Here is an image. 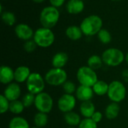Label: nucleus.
<instances>
[{
    "mask_svg": "<svg viewBox=\"0 0 128 128\" xmlns=\"http://www.w3.org/2000/svg\"><path fill=\"white\" fill-rule=\"evenodd\" d=\"M34 106L38 112L49 113L53 107V100L52 97L46 92H41L36 94Z\"/></svg>",
    "mask_w": 128,
    "mask_h": 128,
    "instance_id": "9",
    "label": "nucleus"
},
{
    "mask_svg": "<svg viewBox=\"0 0 128 128\" xmlns=\"http://www.w3.org/2000/svg\"><path fill=\"white\" fill-rule=\"evenodd\" d=\"M104 64L102 58L98 55H92L91 56L87 61V66L91 68L92 69L96 70L100 69Z\"/></svg>",
    "mask_w": 128,
    "mask_h": 128,
    "instance_id": "24",
    "label": "nucleus"
},
{
    "mask_svg": "<svg viewBox=\"0 0 128 128\" xmlns=\"http://www.w3.org/2000/svg\"><path fill=\"white\" fill-rule=\"evenodd\" d=\"M94 92L93 91L92 87L85 86L82 85H80L77 87L76 91L75 92L76 99L82 102L91 100L94 96Z\"/></svg>",
    "mask_w": 128,
    "mask_h": 128,
    "instance_id": "13",
    "label": "nucleus"
},
{
    "mask_svg": "<svg viewBox=\"0 0 128 128\" xmlns=\"http://www.w3.org/2000/svg\"><path fill=\"white\" fill-rule=\"evenodd\" d=\"M38 128V127H33V128Z\"/></svg>",
    "mask_w": 128,
    "mask_h": 128,
    "instance_id": "40",
    "label": "nucleus"
},
{
    "mask_svg": "<svg viewBox=\"0 0 128 128\" xmlns=\"http://www.w3.org/2000/svg\"><path fill=\"white\" fill-rule=\"evenodd\" d=\"M60 19V12L57 8L52 5L45 7L40 13L39 20L42 27L52 28Z\"/></svg>",
    "mask_w": 128,
    "mask_h": 128,
    "instance_id": "2",
    "label": "nucleus"
},
{
    "mask_svg": "<svg viewBox=\"0 0 128 128\" xmlns=\"http://www.w3.org/2000/svg\"><path fill=\"white\" fill-rule=\"evenodd\" d=\"M98 38L100 42L104 44H108L112 40V35L110 32L106 28H102L100 30V32L98 33Z\"/></svg>",
    "mask_w": 128,
    "mask_h": 128,
    "instance_id": "28",
    "label": "nucleus"
},
{
    "mask_svg": "<svg viewBox=\"0 0 128 128\" xmlns=\"http://www.w3.org/2000/svg\"><path fill=\"white\" fill-rule=\"evenodd\" d=\"M8 128H30V127L26 119L20 116H16L10 119Z\"/></svg>",
    "mask_w": 128,
    "mask_h": 128,
    "instance_id": "23",
    "label": "nucleus"
},
{
    "mask_svg": "<svg viewBox=\"0 0 128 128\" xmlns=\"http://www.w3.org/2000/svg\"><path fill=\"white\" fill-rule=\"evenodd\" d=\"M68 79L67 72L63 68H52L49 70L44 76L46 83L51 86H62Z\"/></svg>",
    "mask_w": 128,
    "mask_h": 128,
    "instance_id": "6",
    "label": "nucleus"
},
{
    "mask_svg": "<svg viewBox=\"0 0 128 128\" xmlns=\"http://www.w3.org/2000/svg\"><path fill=\"white\" fill-rule=\"evenodd\" d=\"M68 56L64 52L56 53L52 58V65L55 68H63L68 63Z\"/></svg>",
    "mask_w": 128,
    "mask_h": 128,
    "instance_id": "17",
    "label": "nucleus"
},
{
    "mask_svg": "<svg viewBox=\"0 0 128 128\" xmlns=\"http://www.w3.org/2000/svg\"><path fill=\"white\" fill-rule=\"evenodd\" d=\"M10 107V101L3 95H0V112L1 114H4L9 110Z\"/></svg>",
    "mask_w": 128,
    "mask_h": 128,
    "instance_id": "31",
    "label": "nucleus"
},
{
    "mask_svg": "<svg viewBox=\"0 0 128 128\" xmlns=\"http://www.w3.org/2000/svg\"><path fill=\"white\" fill-rule=\"evenodd\" d=\"M80 26L84 35L94 36L103 28V20L98 15H90L82 20Z\"/></svg>",
    "mask_w": 128,
    "mask_h": 128,
    "instance_id": "1",
    "label": "nucleus"
},
{
    "mask_svg": "<svg viewBox=\"0 0 128 128\" xmlns=\"http://www.w3.org/2000/svg\"><path fill=\"white\" fill-rule=\"evenodd\" d=\"M48 123V116L46 113L38 112L34 116V124L35 127L44 128Z\"/></svg>",
    "mask_w": 128,
    "mask_h": 128,
    "instance_id": "25",
    "label": "nucleus"
},
{
    "mask_svg": "<svg viewBox=\"0 0 128 128\" xmlns=\"http://www.w3.org/2000/svg\"><path fill=\"white\" fill-rule=\"evenodd\" d=\"M31 74L30 69L27 66H19L14 70V80L17 83L26 82Z\"/></svg>",
    "mask_w": 128,
    "mask_h": 128,
    "instance_id": "16",
    "label": "nucleus"
},
{
    "mask_svg": "<svg viewBox=\"0 0 128 128\" xmlns=\"http://www.w3.org/2000/svg\"><path fill=\"white\" fill-rule=\"evenodd\" d=\"M112 1H114V2H118V1H122V0H112Z\"/></svg>",
    "mask_w": 128,
    "mask_h": 128,
    "instance_id": "38",
    "label": "nucleus"
},
{
    "mask_svg": "<svg viewBox=\"0 0 128 128\" xmlns=\"http://www.w3.org/2000/svg\"><path fill=\"white\" fill-rule=\"evenodd\" d=\"M95 94L98 96H103L107 94L109 89V84L104 80H98L92 87Z\"/></svg>",
    "mask_w": 128,
    "mask_h": 128,
    "instance_id": "22",
    "label": "nucleus"
},
{
    "mask_svg": "<svg viewBox=\"0 0 128 128\" xmlns=\"http://www.w3.org/2000/svg\"><path fill=\"white\" fill-rule=\"evenodd\" d=\"M126 94V88L122 82L118 80H114L109 84L107 96L112 102H122L124 100Z\"/></svg>",
    "mask_w": 128,
    "mask_h": 128,
    "instance_id": "7",
    "label": "nucleus"
},
{
    "mask_svg": "<svg viewBox=\"0 0 128 128\" xmlns=\"http://www.w3.org/2000/svg\"><path fill=\"white\" fill-rule=\"evenodd\" d=\"M125 61H126V62H127V64H128V52L126 54V56H125Z\"/></svg>",
    "mask_w": 128,
    "mask_h": 128,
    "instance_id": "37",
    "label": "nucleus"
},
{
    "mask_svg": "<svg viewBox=\"0 0 128 128\" xmlns=\"http://www.w3.org/2000/svg\"><path fill=\"white\" fill-rule=\"evenodd\" d=\"M14 32L16 36L24 41L31 40L34 37V32L28 24L26 23H19L15 26Z\"/></svg>",
    "mask_w": 128,
    "mask_h": 128,
    "instance_id": "11",
    "label": "nucleus"
},
{
    "mask_svg": "<svg viewBox=\"0 0 128 128\" xmlns=\"http://www.w3.org/2000/svg\"><path fill=\"white\" fill-rule=\"evenodd\" d=\"M26 87L28 92L38 94L44 92L45 88V80L39 73H32L27 80Z\"/></svg>",
    "mask_w": 128,
    "mask_h": 128,
    "instance_id": "8",
    "label": "nucleus"
},
{
    "mask_svg": "<svg viewBox=\"0 0 128 128\" xmlns=\"http://www.w3.org/2000/svg\"><path fill=\"white\" fill-rule=\"evenodd\" d=\"M80 110L81 115L86 118H91L93 114L96 112L95 106L91 100L82 102L80 106Z\"/></svg>",
    "mask_w": 128,
    "mask_h": 128,
    "instance_id": "18",
    "label": "nucleus"
},
{
    "mask_svg": "<svg viewBox=\"0 0 128 128\" xmlns=\"http://www.w3.org/2000/svg\"><path fill=\"white\" fill-rule=\"evenodd\" d=\"M64 119L70 127H76L79 126V124L81 122V118L79 114H77L75 112H69L67 113H64Z\"/></svg>",
    "mask_w": 128,
    "mask_h": 128,
    "instance_id": "21",
    "label": "nucleus"
},
{
    "mask_svg": "<svg viewBox=\"0 0 128 128\" xmlns=\"http://www.w3.org/2000/svg\"><path fill=\"white\" fill-rule=\"evenodd\" d=\"M21 88L17 82H11L8 84L4 90L3 95L10 102L16 100L20 97Z\"/></svg>",
    "mask_w": 128,
    "mask_h": 128,
    "instance_id": "12",
    "label": "nucleus"
},
{
    "mask_svg": "<svg viewBox=\"0 0 128 128\" xmlns=\"http://www.w3.org/2000/svg\"><path fill=\"white\" fill-rule=\"evenodd\" d=\"M120 110H121V108H120L118 103L112 102L106 107L105 116L110 120L115 119L118 116V115L120 113Z\"/></svg>",
    "mask_w": 128,
    "mask_h": 128,
    "instance_id": "19",
    "label": "nucleus"
},
{
    "mask_svg": "<svg viewBox=\"0 0 128 128\" xmlns=\"http://www.w3.org/2000/svg\"><path fill=\"white\" fill-rule=\"evenodd\" d=\"M2 20L4 23L8 26H12L16 22V16L14 13L10 11H3L2 13Z\"/></svg>",
    "mask_w": 128,
    "mask_h": 128,
    "instance_id": "27",
    "label": "nucleus"
},
{
    "mask_svg": "<svg viewBox=\"0 0 128 128\" xmlns=\"http://www.w3.org/2000/svg\"><path fill=\"white\" fill-rule=\"evenodd\" d=\"M25 106L22 104V100H16L14 101L10 102V107H9V111L12 112L13 114L15 115H19L22 113L24 110Z\"/></svg>",
    "mask_w": 128,
    "mask_h": 128,
    "instance_id": "26",
    "label": "nucleus"
},
{
    "mask_svg": "<svg viewBox=\"0 0 128 128\" xmlns=\"http://www.w3.org/2000/svg\"><path fill=\"white\" fill-rule=\"evenodd\" d=\"M33 40L38 46L47 48L53 44L55 41V34L51 28L40 27L34 32Z\"/></svg>",
    "mask_w": 128,
    "mask_h": 128,
    "instance_id": "3",
    "label": "nucleus"
},
{
    "mask_svg": "<svg viewBox=\"0 0 128 128\" xmlns=\"http://www.w3.org/2000/svg\"><path fill=\"white\" fill-rule=\"evenodd\" d=\"M68 128H75V127H69Z\"/></svg>",
    "mask_w": 128,
    "mask_h": 128,
    "instance_id": "39",
    "label": "nucleus"
},
{
    "mask_svg": "<svg viewBox=\"0 0 128 128\" xmlns=\"http://www.w3.org/2000/svg\"><path fill=\"white\" fill-rule=\"evenodd\" d=\"M37 46H38V45L36 44V43L34 42V40L33 39L25 41V43L23 44V48L26 50V52H34L36 50Z\"/></svg>",
    "mask_w": 128,
    "mask_h": 128,
    "instance_id": "33",
    "label": "nucleus"
},
{
    "mask_svg": "<svg viewBox=\"0 0 128 128\" xmlns=\"http://www.w3.org/2000/svg\"><path fill=\"white\" fill-rule=\"evenodd\" d=\"M35 94H32L30 92L26 93L22 98V102L24 104L25 107H29L34 104L35 101Z\"/></svg>",
    "mask_w": 128,
    "mask_h": 128,
    "instance_id": "29",
    "label": "nucleus"
},
{
    "mask_svg": "<svg viewBox=\"0 0 128 128\" xmlns=\"http://www.w3.org/2000/svg\"><path fill=\"white\" fill-rule=\"evenodd\" d=\"M34 2H35V3H42V2H44L45 0H32Z\"/></svg>",
    "mask_w": 128,
    "mask_h": 128,
    "instance_id": "36",
    "label": "nucleus"
},
{
    "mask_svg": "<svg viewBox=\"0 0 128 128\" xmlns=\"http://www.w3.org/2000/svg\"><path fill=\"white\" fill-rule=\"evenodd\" d=\"M91 118H92L94 122H96L97 124H98L99 122H101V120H102V118H103V114H102L100 112H99V111H96V112L93 114V116H92Z\"/></svg>",
    "mask_w": 128,
    "mask_h": 128,
    "instance_id": "34",
    "label": "nucleus"
},
{
    "mask_svg": "<svg viewBox=\"0 0 128 128\" xmlns=\"http://www.w3.org/2000/svg\"><path fill=\"white\" fill-rule=\"evenodd\" d=\"M65 34L71 40H78L82 37L83 33L80 26H70L66 28Z\"/></svg>",
    "mask_w": 128,
    "mask_h": 128,
    "instance_id": "20",
    "label": "nucleus"
},
{
    "mask_svg": "<svg viewBox=\"0 0 128 128\" xmlns=\"http://www.w3.org/2000/svg\"><path fill=\"white\" fill-rule=\"evenodd\" d=\"M101 58L104 64L110 67H117L125 60L124 52L121 50L115 47L105 50L102 53Z\"/></svg>",
    "mask_w": 128,
    "mask_h": 128,
    "instance_id": "4",
    "label": "nucleus"
},
{
    "mask_svg": "<svg viewBox=\"0 0 128 128\" xmlns=\"http://www.w3.org/2000/svg\"><path fill=\"white\" fill-rule=\"evenodd\" d=\"M14 80V70L9 66L2 65L0 68V82L4 85H8Z\"/></svg>",
    "mask_w": 128,
    "mask_h": 128,
    "instance_id": "14",
    "label": "nucleus"
},
{
    "mask_svg": "<svg viewBox=\"0 0 128 128\" xmlns=\"http://www.w3.org/2000/svg\"><path fill=\"white\" fill-rule=\"evenodd\" d=\"M76 78L80 85L88 87H93V86L98 81L95 70L88 66L80 67L77 70Z\"/></svg>",
    "mask_w": 128,
    "mask_h": 128,
    "instance_id": "5",
    "label": "nucleus"
},
{
    "mask_svg": "<svg viewBox=\"0 0 128 128\" xmlns=\"http://www.w3.org/2000/svg\"><path fill=\"white\" fill-rule=\"evenodd\" d=\"M78 128H98V124L92 118H84V119H82L79 124Z\"/></svg>",
    "mask_w": 128,
    "mask_h": 128,
    "instance_id": "32",
    "label": "nucleus"
},
{
    "mask_svg": "<svg viewBox=\"0 0 128 128\" xmlns=\"http://www.w3.org/2000/svg\"><path fill=\"white\" fill-rule=\"evenodd\" d=\"M85 3L82 0H69L66 4V10L70 14H79L83 11Z\"/></svg>",
    "mask_w": 128,
    "mask_h": 128,
    "instance_id": "15",
    "label": "nucleus"
},
{
    "mask_svg": "<svg viewBox=\"0 0 128 128\" xmlns=\"http://www.w3.org/2000/svg\"><path fill=\"white\" fill-rule=\"evenodd\" d=\"M76 98H75L73 94L64 93L58 100L57 106L61 112L64 113H67L73 111V110L76 106Z\"/></svg>",
    "mask_w": 128,
    "mask_h": 128,
    "instance_id": "10",
    "label": "nucleus"
},
{
    "mask_svg": "<svg viewBox=\"0 0 128 128\" xmlns=\"http://www.w3.org/2000/svg\"><path fill=\"white\" fill-rule=\"evenodd\" d=\"M65 1L66 0H50V3L52 6L58 8L64 4Z\"/></svg>",
    "mask_w": 128,
    "mask_h": 128,
    "instance_id": "35",
    "label": "nucleus"
},
{
    "mask_svg": "<svg viewBox=\"0 0 128 128\" xmlns=\"http://www.w3.org/2000/svg\"><path fill=\"white\" fill-rule=\"evenodd\" d=\"M62 88H63L64 93L69 94H73L74 93H75L77 88L74 82L71 81H68V80L62 85Z\"/></svg>",
    "mask_w": 128,
    "mask_h": 128,
    "instance_id": "30",
    "label": "nucleus"
}]
</instances>
